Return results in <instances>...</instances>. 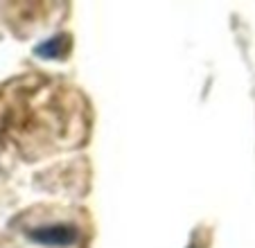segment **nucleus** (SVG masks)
<instances>
[{
	"label": "nucleus",
	"instance_id": "f257e3e1",
	"mask_svg": "<svg viewBox=\"0 0 255 248\" xmlns=\"http://www.w3.org/2000/svg\"><path fill=\"white\" fill-rule=\"evenodd\" d=\"M50 88H41V106H32L29 100V91L23 88L18 93L23 102L29 109H20L18 104L7 97V109L2 111L0 118V131L7 138H14L18 142V149L27 153V149L34 151H43V149L52 147L50 142H66L72 138L75 129H79V109H77V95L72 93H61L57 91L54 97L50 100L48 109H43L45 100H48Z\"/></svg>",
	"mask_w": 255,
	"mask_h": 248
},
{
	"label": "nucleus",
	"instance_id": "f03ea898",
	"mask_svg": "<svg viewBox=\"0 0 255 248\" xmlns=\"http://www.w3.org/2000/svg\"><path fill=\"white\" fill-rule=\"evenodd\" d=\"M23 233L32 242L45 246H72L79 239V228L68 221H43V224H25Z\"/></svg>",
	"mask_w": 255,
	"mask_h": 248
},
{
	"label": "nucleus",
	"instance_id": "7ed1b4c3",
	"mask_svg": "<svg viewBox=\"0 0 255 248\" xmlns=\"http://www.w3.org/2000/svg\"><path fill=\"white\" fill-rule=\"evenodd\" d=\"M70 36L68 34H59V36L50 38V41H45V43H41L39 48H36V54H41V57L45 59H54V57H66L68 52H70Z\"/></svg>",
	"mask_w": 255,
	"mask_h": 248
},
{
	"label": "nucleus",
	"instance_id": "20e7f679",
	"mask_svg": "<svg viewBox=\"0 0 255 248\" xmlns=\"http://www.w3.org/2000/svg\"><path fill=\"white\" fill-rule=\"evenodd\" d=\"M190 248H194V246H190Z\"/></svg>",
	"mask_w": 255,
	"mask_h": 248
}]
</instances>
